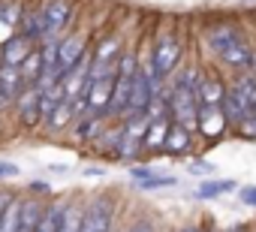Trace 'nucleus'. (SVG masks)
Masks as SVG:
<instances>
[{"mask_svg": "<svg viewBox=\"0 0 256 232\" xmlns=\"http://www.w3.org/2000/svg\"><path fill=\"white\" fill-rule=\"evenodd\" d=\"M223 232H241V226H232V229H223Z\"/></svg>", "mask_w": 256, "mask_h": 232, "instance_id": "bb28decb", "label": "nucleus"}, {"mask_svg": "<svg viewBox=\"0 0 256 232\" xmlns=\"http://www.w3.org/2000/svg\"><path fill=\"white\" fill-rule=\"evenodd\" d=\"M82 220H84V202L78 196H70V208H66V220L60 232H82Z\"/></svg>", "mask_w": 256, "mask_h": 232, "instance_id": "2eb2a0df", "label": "nucleus"}, {"mask_svg": "<svg viewBox=\"0 0 256 232\" xmlns=\"http://www.w3.org/2000/svg\"><path fill=\"white\" fill-rule=\"evenodd\" d=\"M238 199L250 208H256V184H247V187H238Z\"/></svg>", "mask_w": 256, "mask_h": 232, "instance_id": "a211bd4d", "label": "nucleus"}, {"mask_svg": "<svg viewBox=\"0 0 256 232\" xmlns=\"http://www.w3.org/2000/svg\"><path fill=\"white\" fill-rule=\"evenodd\" d=\"M226 94H229V84L220 76H202V84H199V102L202 106H223Z\"/></svg>", "mask_w": 256, "mask_h": 232, "instance_id": "9d476101", "label": "nucleus"}, {"mask_svg": "<svg viewBox=\"0 0 256 232\" xmlns=\"http://www.w3.org/2000/svg\"><path fill=\"white\" fill-rule=\"evenodd\" d=\"M229 130V121L220 106H199V133L205 139H217Z\"/></svg>", "mask_w": 256, "mask_h": 232, "instance_id": "6e6552de", "label": "nucleus"}, {"mask_svg": "<svg viewBox=\"0 0 256 232\" xmlns=\"http://www.w3.org/2000/svg\"><path fill=\"white\" fill-rule=\"evenodd\" d=\"M208 46L211 52L235 72H247L250 70V58H253V48L247 42V36L232 28V24H214L208 30Z\"/></svg>", "mask_w": 256, "mask_h": 232, "instance_id": "f257e3e1", "label": "nucleus"}, {"mask_svg": "<svg viewBox=\"0 0 256 232\" xmlns=\"http://www.w3.org/2000/svg\"><path fill=\"white\" fill-rule=\"evenodd\" d=\"M46 205L40 196H22V205H18V229L16 232H36L40 223H42V214H46Z\"/></svg>", "mask_w": 256, "mask_h": 232, "instance_id": "39448f33", "label": "nucleus"}, {"mask_svg": "<svg viewBox=\"0 0 256 232\" xmlns=\"http://www.w3.org/2000/svg\"><path fill=\"white\" fill-rule=\"evenodd\" d=\"M42 16H46L48 40H64L70 34L72 18H76V6H72V0H42Z\"/></svg>", "mask_w": 256, "mask_h": 232, "instance_id": "20e7f679", "label": "nucleus"}, {"mask_svg": "<svg viewBox=\"0 0 256 232\" xmlns=\"http://www.w3.org/2000/svg\"><path fill=\"white\" fill-rule=\"evenodd\" d=\"M40 46H34L24 34H16L10 42L0 46V64H10V66H22Z\"/></svg>", "mask_w": 256, "mask_h": 232, "instance_id": "0eeeda50", "label": "nucleus"}, {"mask_svg": "<svg viewBox=\"0 0 256 232\" xmlns=\"http://www.w3.org/2000/svg\"><path fill=\"white\" fill-rule=\"evenodd\" d=\"M28 190H30V196H48V193H52V184H48V181H40V178H36V181H34L30 187H28Z\"/></svg>", "mask_w": 256, "mask_h": 232, "instance_id": "412c9836", "label": "nucleus"}, {"mask_svg": "<svg viewBox=\"0 0 256 232\" xmlns=\"http://www.w3.org/2000/svg\"><path fill=\"white\" fill-rule=\"evenodd\" d=\"M232 190H238V184H235L232 178H223V181H202L193 196H196V199H214V196H223V193H232Z\"/></svg>", "mask_w": 256, "mask_h": 232, "instance_id": "4468645a", "label": "nucleus"}, {"mask_svg": "<svg viewBox=\"0 0 256 232\" xmlns=\"http://www.w3.org/2000/svg\"><path fill=\"white\" fill-rule=\"evenodd\" d=\"M18 199V193H12L10 187H0V220H4V214H6V208L12 205Z\"/></svg>", "mask_w": 256, "mask_h": 232, "instance_id": "f3484780", "label": "nucleus"}, {"mask_svg": "<svg viewBox=\"0 0 256 232\" xmlns=\"http://www.w3.org/2000/svg\"><path fill=\"white\" fill-rule=\"evenodd\" d=\"M250 76H256V48H253V58H250V70H247Z\"/></svg>", "mask_w": 256, "mask_h": 232, "instance_id": "393cba45", "label": "nucleus"}, {"mask_svg": "<svg viewBox=\"0 0 256 232\" xmlns=\"http://www.w3.org/2000/svg\"><path fill=\"white\" fill-rule=\"evenodd\" d=\"M133 187L148 190V193H151V190H169V187H178V178L157 172V175H151V178H145V181H133Z\"/></svg>", "mask_w": 256, "mask_h": 232, "instance_id": "dca6fc26", "label": "nucleus"}, {"mask_svg": "<svg viewBox=\"0 0 256 232\" xmlns=\"http://www.w3.org/2000/svg\"><path fill=\"white\" fill-rule=\"evenodd\" d=\"M76 124V112H72V102L64 100L52 114H48V121H46V130L48 133H70Z\"/></svg>", "mask_w": 256, "mask_h": 232, "instance_id": "f8f14e48", "label": "nucleus"}, {"mask_svg": "<svg viewBox=\"0 0 256 232\" xmlns=\"http://www.w3.org/2000/svg\"><path fill=\"white\" fill-rule=\"evenodd\" d=\"M238 136H244V139H256V118H253V114L238 127Z\"/></svg>", "mask_w": 256, "mask_h": 232, "instance_id": "6ab92c4d", "label": "nucleus"}, {"mask_svg": "<svg viewBox=\"0 0 256 232\" xmlns=\"http://www.w3.org/2000/svg\"><path fill=\"white\" fill-rule=\"evenodd\" d=\"M178 232H205V229H202V226H199V223H190V226H181V229H178Z\"/></svg>", "mask_w": 256, "mask_h": 232, "instance_id": "b1692460", "label": "nucleus"}, {"mask_svg": "<svg viewBox=\"0 0 256 232\" xmlns=\"http://www.w3.org/2000/svg\"><path fill=\"white\" fill-rule=\"evenodd\" d=\"M187 169H190V172H193V175H205V172H211V169H214V166H211V163H190V166H187Z\"/></svg>", "mask_w": 256, "mask_h": 232, "instance_id": "5701e85b", "label": "nucleus"}, {"mask_svg": "<svg viewBox=\"0 0 256 232\" xmlns=\"http://www.w3.org/2000/svg\"><path fill=\"white\" fill-rule=\"evenodd\" d=\"M114 214H118V202L112 199V193H96L84 199L82 232H114Z\"/></svg>", "mask_w": 256, "mask_h": 232, "instance_id": "f03ea898", "label": "nucleus"}, {"mask_svg": "<svg viewBox=\"0 0 256 232\" xmlns=\"http://www.w3.org/2000/svg\"><path fill=\"white\" fill-rule=\"evenodd\" d=\"M190 148H193V133L172 121V130H169V139H166V154L175 157V154H187Z\"/></svg>", "mask_w": 256, "mask_h": 232, "instance_id": "ddd939ff", "label": "nucleus"}, {"mask_svg": "<svg viewBox=\"0 0 256 232\" xmlns=\"http://www.w3.org/2000/svg\"><path fill=\"white\" fill-rule=\"evenodd\" d=\"M120 232H154V223H148V220H136V223L126 226V229H120Z\"/></svg>", "mask_w": 256, "mask_h": 232, "instance_id": "4be33fe9", "label": "nucleus"}, {"mask_svg": "<svg viewBox=\"0 0 256 232\" xmlns=\"http://www.w3.org/2000/svg\"><path fill=\"white\" fill-rule=\"evenodd\" d=\"M220 108H223L226 121H229V130H238V127L250 118V114H253V112H250V102H247V100L241 96V90L232 88V84H229V94H226V100H223Z\"/></svg>", "mask_w": 256, "mask_h": 232, "instance_id": "423d86ee", "label": "nucleus"}, {"mask_svg": "<svg viewBox=\"0 0 256 232\" xmlns=\"http://www.w3.org/2000/svg\"><path fill=\"white\" fill-rule=\"evenodd\" d=\"M106 118H100V114H84V118H78L70 130V136L78 142V145H94L100 139V133L106 130Z\"/></svg>", "mask_w": 256, "mask_h": 232, "instance_id": "1a4fd4ad", "label": "nucleus"}, {"mask_svg": "<svg viewBox=\"0 0 256 232\" xmlns=\"http://www.w3.org/2000/svg\"><path fill=\"white\" fill-rule=\"evenodd\" d=\"M18 175V166L16 163H6V160H0V181H10Z\"/></svg>", "mask_w": 256, "mask_h": 232, "instance_id": "aec40b11", "label": "nucleus"}, {"mask_svg": "<svg viewBox=\"0 0 256 232\" xmlns=\"http://www.w3.org/2000/svg\"><path fill=\"white\" fill-rule=\"evenodd\" d=\"M151 64H154V72L160 76V82H166L181 64V40L175 34H160L151 48Z\"/></svg>", "mask_w": 256, "mask_h": 232, "instance_id": "7ed1b4c3", "label": "nucleus"}, {"mask_svg": "<svg viewBox=\"0 0 256 232\" xmlns=\"http://www.w3.org/2000/svg\"><path fill=\"white\" fill-rule=\"evenodd\" d=\"M84 175H102V169H96V166H88V169H84Z\"/></svg>", "mask_w": 256, "mask_h": 232, "instance_id": "a878e982", "label": "nucleus"}, {"mask_svg": "<svg viewBox=\"0 0 256 232\" xmlns=\"http://www.w3.org/2000/svg\"><path fill=\"white\" fill-rule=\"evenodd\" d=\"M169 130H172V118H154V121H151V127H148V133H145V154L166 151Z\"/></svg>", "mask_w": 256, "mask_h": 232, "instance_id": "9b49d317", "label": "nucleus"}]
</instances>
